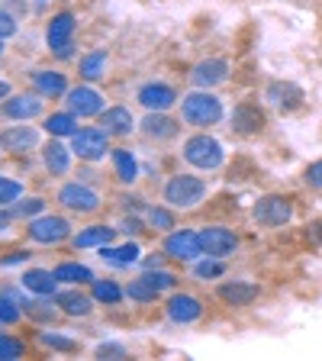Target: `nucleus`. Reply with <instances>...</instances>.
I'll return each instance as SVG.
<instances>
[{
  "instance_id": "f704fd0d",
  "label": "nucleus",
  "mask_w": 322,
  "mask_h": 361,
  "mask_svg": "<svg viewBox=\"0 0 322 361\" xmlns=\"http://www.w3.org/2000/svg\"><path fill=\"white\" fill-rule=\"evenodd\" d=\"M126 293H129V300H135V303H155V297H158V290H155V287H151L149 281H142V278L129 281Z\"/></svg>"
},
{
  "instance_id": "37998d69",
  "label": "nucleus",
  "mask_w": 322,
  "mask_h": 361,
  "mask_svg": "<svg viewBox=\"0 0 322 361\" xmlns=\"http://www.w3.org/2000/svg\"><path fill=\"white\" fill-rule=\"evenodd\" d=\"M303 180H306L313 190H322V161H313V165H306V171H303Z\"/></svg>"
},
{
  "instance_id": "2eb2a0df",
  "label": "nucleus",
  "mask_w": 322,
  "mask_h": 361,
  "mask_svg": "<svg viewBox=\"0 0 322 361\" xmlns=\"http://www.w3.org/2000/svg\"><path fill=\"white\" fill-rule=\"evenodd\" d=\"M135 100L145 106V110H171L178 104V90L171 84H161V81H151V84H142Z\"/></svg>"
},
{
  "instance_id": "4c0bfd02",
  "label": "nucleus",
  "mask_w": 322,
  "mask_h": 361,
  "mask_svg": "<svg viewBox=\"0 0 322 361\" xmlns=\"http://www.w3.org/2000/svg\"><path fill=\"white\" fill-rule=\"evenodd\" d=\"M142 281H149V284L155 287L158 293H161V290H171V287L178 284V278H174V274H168V271H158V268H149V271H145Z\"/></svg>"
},
{
  "instance_id": "864d4df0",
  "label": "nucleus",
  "mask_w": 322,
  "mask_h": 361,
  "mask_svg": "<svg viewBox=\"0 0 322 361\" xmlns=\"http://www.w3.org/2000/svg\"><path fill=\"white\" fill-rule=\"evenodd\" d=\"M0 55H4V39H0Z\"/></svg>"
},
{
  "instance_id": "8fccbe9b",
  "label": "nucleus",
  "mask_w": 322,
  "mask_h": 361,
  "mask_svg": "<svg viewBox=\"0 0 322 361\" xmlns=\"http://www.w3.org/2000/svg\"><path fill=\"white\" fill-rule=\"evenodd\" d=\"M149 268H161V255H155V258H145V271Z\"/></svg>"
},
{
  "instance_id": "7ed1b4c3",
  "label": "nucleus",
  "mask_w": 322,
  "mask_h": 361,
  "mask_svg": "<svg viewBox=\"0 0 322 361\" xmlns=\"http://www.w3.org/2000/svg\"><path fill=\"white\" fill-rule=\"evenodd\" d=\"M206 197V180L197 174H174L165 184V203L178 207V210H190Z\"/></svg>"
},
{
  "instance_id": "0eeeda50",
  "label": "nucleus",
  "mask_w": 322,
  "mask_h": 361,
  "mask_svg": "<svg viewBox=\"0 0 322 361\" xmlns=\"http://www.w3.org/2000/svg\"><path fill=\"white\" fill-rule=\"evenodd\" d=\"M197 235H200L203 255L225 258V255H233L235 248H239V235H235L233 229H225V226H203Z\"/></svg>"
},
{
  "instance_id": "58836bf2",
  "label": "nucleus",
  "mask_w": 322,
  "mask_h": 361,
  "mask_svg": "<svg viewBox=\"0 0 322 361\" xmlns=\"http://www.w3.org/2000/svg\"><path fill=\"white\" fill-rule=\"evenodd\" d=\"M42 210H45L42 197H26V200L20 197V203L13 207V213H10V216H23V219H26V216H39Z\"/></svg>"
},
{
  "instance_id": "f3484780",
  "label": "nucleus",
  "mask_w": 322,
  "mask_h": 361,
  "mask_svg": "<svg viewBox=\"0 0 322 361\" xmlns=\"http://www.w3.org/2000/svg\"><path fill=\"white\" fill-rule=\"evenodd\" d=\"M165 310H168V319H171V323H180V326L197 323L203 316V303L197 300L194 293H174Z\"/></svg>"
},
{
  "instance_id": "4468645a",
  "label": "nucleus",
  "mask_w": 322,
  "mask_h": 361,
  "mask_svg": "<svg viewBox=\"0 0 322 361\" xmlns=\"http://www.w3.org/2000/svg\"><path fill=\"white\" fill-rule=\"evenodd\" d=\"M178 126L180 123L171 120L165 110H149V116L139 123V129H142V135L149 142H168V139H174V135H178Z\"/></svg>"
},
{
  "instance_id": "dca6fc26",
  "label": "nucleus",
  "mask_w": 322,
  "mask_h": 361,
  "mask_svg": "<svg viewBox=\"0 0 322 361\" xmlns=\"http://www.w3.org/2000/svg\"><path fill=\"white\" fill-rule=\"evenodd\" d=\"M225 78H229V61H225V59L197 61L194 71H190V81H194V87H203V90H210V87H216V84H223Z\"/></svg>"
},
{
  "instance_id": "a18cd8bd",
  "label": "nucleus",
  "mask_w": 322,
  "mask_h": 361,
  "mask_svg": "<svg viewBox=\"0 0 322 361\" xmlns=\"http://www.w3.org/2000/svg\"><path fill=\"white\" fill-rule=\"evenodd\" d=\"M13 32H16V20H13V13L0 10V39H10Z\"/></svg>"
},
{
  "instance_id": "3c124183",
  "label": "nucleus",
  "mask_w": 322,
  "mask_h": 361,
  "mask_svg": "<svg viewBox=\"0 0 322 361\" xmlns=\"http://www.w3.org/2000/svg\"><path fill=\"white\" fill-rule=\"evenodd\" d=\"M7 97H10V84L0 81V100H7Z\"/></svg>"
},
{
  "instance_id": "09e8293b",
  "label": "nucleus",
  "mask_w": 322,
  "mask_h": 361,
  "mask_svg": "<svg viewBox=\"0 0 322 361\" xmlns=\"http://www.w3.org/2000/svg\"><path fill=\"white\" fill-rule=\"evenodd\" d=\"M7 229H10V213L0 210V233H7Z\"/></svg>"
},
{
  "instance_id": "6e6552de",
  "label": "nucleus",
  "mask_w": 322,
  "mask_h": 361,
  "mask_svg": "<svg viewBox=\"0 0 322 361\" xmlns=\"http://www.w3.org/2000/svg\"><path fill=\"white\" fill-rule=\"evenodd\" d=\"M71 235V223L65 216H36L30 223V239L39 242V245H58Z\"/></svg>"
},
{
  "instance_id": "f257e3e1",
  "label": "nucleus",
  "mask_w": 322,
  "mask_h": 361,
  "mask_svg": "<svg viewBox=\"0 0 322 361\" xmlns=\"http://www.w3.org/2000/svg\"><path fill=\"white\" fill-rule=\"evenodd\" d=\"M180 116L190 123V126H216L223 120V100L210 90H190L187 97L180 100Z\"/></svg>"
},
{
  "instance_id": "393cba45",
  "label": "nucleus",
  "mask_w": 322,
  "mask_h": 361,
  "mask_svg": "<svg viewBox=\"0 0 322 361\" xmlns=\"http://www.w3.org/2000/svg\"><path fill=\"white\" fill-rule=\"evenodd\" d=\"M26 290L39 293V297H52L55 287H58V278H55V271H42V268H30L26 274H23L20 281Z\"/></svg>"
},
{
  "instance_id": "c03bdc74",
  "label": "nucleus",
  "mask_w": 322,
  "mask_h": 361,
  "mask_svg": "<svg viewBox=\"0 0 322 361\" xmlns=\"http://www.w3.org/2000/svg\"><path fill=\"white\" fill-rule=\"evenodd\" d=\"M97 358H126V348L116 345V342H104L97 348Z\"/></svg>"
},
{
  "instance_id": "39448f33",
  "label": "nucleus",
  "mask_w": 322,
  "mask_h": 361,
  "mask_svg": "<svg viewBox=\"0 0 322 361\" xmlns=\"http://www.w3.org/2000/svg\"><path fill=\"white\" fill-rule=\"evenodd\" d=\"M71 152H75L81 161H100V158L110 152V133L104 126H87V129H78L71 135Z\"/></svg>"
},
{
  "instance_id": "f03ea898",
  "label": "nucleus",
  "mask_w": 322,
  "mask_h": 361,
  "mask_svg": "<svg viewBox=\"0 0 322 361\" xmlns=\"http://www.w3.org/2000/svg\"><path fill=\"white\" fill-rule=\"evenodd\" d=\"M184 161L194 165V168H200V171H216V168L225 161V152L213 135L197 133L184 142Z\"/></svg>"
},
{
  "instance_id": "b1692460",
  "label": "nucleus",
  "mask_w": 322,
  "mask_h": 361,
  "mask_svg": "<svg viewBox=\"0 0 322 361\" xmlns=\"http://www.w3.org/2000/svg\"><path fill=\"white\" fill-rule=\"evenodd\" d=\"M32 87L42 97H65L68 94V78L61 71H32Z\"/></svg>"
},
{
  "instance_id": "7c9ffc66",
  "label": "nucleus",
  "mask_w": 322,
  "mask_h": 361,
  "mask_svg": "<svg viewBox=\"0 0 322 361\" xmlns=\"http://www.w3.org/2000/svg\"><path fill=\"white\" fill-rule=\"evenodd\" d=\"M123 293H126V290H123V287L116 284V281H106V278H104V281H97V278L90 281V297H94L97 303L116 307V303L123 300Z\"/></svg>"
},
{
  "instance_id": "9d476101",
  "label": "nucleus",
  "mask_w": 322,
  "mask_h": 361,
  "mask_svg": "<svg viewBox=\"0 0 322 361\" xmlns=\"http://www.w3.org/2000/svg\"><path fill=\"white\" fill-rule=\"evenodd\" d=\"M165 255L174 262H197L203 255L200 235L190 233V229H180V233H168L165 239Z\"/></svg>"
},
{
  "instance_id": "c756f323",
  "label": "nucleus",
  "mask_w": 322,
  "mask_h": 361,
  "mask_svg": "<svg viewBox=\"0 0 322 361\" xmlns=\"http://www.w3.org/2000/svg\"><path fill=\"white\" fill-rule=\"evenodd\" d=\"M55 278H58V284H90V281H94V271L78 262H61L58 268H55Z\"/></svg>"
},
{
  "instance_id": "603ef678",
  "label": "nucleus",
  "mask_w": 322,
  "mask_h": 361,
  "mask_svg": "<svg viewBox=\"0 0 322 361\" xmlns=\"http://www.w3.org/2000/svg\"><path fill=\"white\" fill-rule=\"evenodd\" d=\"M309 229H313V235L322 242V223H313V226H309Z\"/></svg>"
},
{
  "instance_id": "a211bd4d",
  "label": "nucleus",
  "mask_w": 322,
  "mask_h": 361,
  "mask_svg": "<svg viewBox=\"0 0 322 361\" xmlns=\"http://www.w3.org/2000/svg\"><path fill=\"white\" fill-rule=\"evenodd\" d=\"M264 110L258 104H252V100H245V104H239L233 110V129L239 135H255L264 129Z\"/></svg>"
},
{
  "instance_id": "20e7f679",
  "label": "nucleus",
  "mask_w": 322,
  "mask_h": 361,
  "mask_svg": "<svg viewBox=\"0 0 322 361\" xmlns=\"http://www.w3.org/2000/svg\"><path fill=\"white\" fill-rule=\"evenodd\" d=\"M252 216H255L258 226L278 229V226H287L293 219V203H290V197H284V194H264L255 200Z\"/></svg>"
},
{
  "instance_id": "aec40b11",
  "label": "nucleus",
  "mask_w": 322,
  "mask_h": 361,
  "mask_svg": "<svg viewBox=\"0 0 322 361\" xmlns=\"http://www.w3.org/2000/svg\"><path fill=\"white\" fill-rule=\"evenodd\" d=\"M39 145V133L32 126H10L0 133V149H7V152H30Z\"/></svg>"
},
{
  "instance_id": "e433bc0d",
  "label": "nucleus",
  "mask_w": 322,
  "mask_h": 361,
  "mask_svg": "<svg viewBox=\"0 0 322 361\" xmlns=\"http://www.w3.org/2000/svg\"><path fill=\"white\" fill-rule=\"evenodd\" d=\"M20 316H23V303H16L10 293H0V326L20 323Z\"/></svg>"
},
{
  "instance_id": "2f4dec72",
  "label": "nucleus",
  "mask_w": 322,
  "mask_h": 361,
  "mask_svg": "<svg viewBox=\"0 0 322 361\" xmlns=\"http://www.w3.org/2000/svg\"><path fill=\"white\" fill-rule=\"evenodd\" d=\"M104 68H106V52L104 49H97V52H90L81 59V68H78V75L84 78V81H100L104 78Z\"/></svg>"
},
{
  "instance_id": "9b49d317",
  "label": "nucleus",
  "mask_w": 322,
  "mask_h": 361,
  "mask_svg": "<svg viewBox=\"0 0 322 361\" xmlns=\"http://www.w3.org/2000/svg\"><path fill=\"white\" fill-rule=\"evenodd\" d=\"M42 113V94H10L4 104H0V116L7 120H32Z\"/></svg>"
},
{
  "instance_id": "a19ab883",
  "label": "nucleus",
  "mask_w": 322,
  "mask_h": 361,
  "mask_svg": "<svg viewBox=\"0 0 322 361\" xmlns=\"http://www.w3.org/2000/svg\"><path fill=\"white\" fill-rule=\"evenodd\" d=\"M39 342H42V345H49V348H55V352H78L75 338L55 336V332H42V336H39Z\"/></svg>"
},
{
  "instance_id": "72a5a7b5",
  "label": "nucleus",
  "mask_w": 322,
  "mask_h": 361,
  "mask_svg": "<svg viewBox=\"0 0 322 361\" xmlns=\"http://www.w3.org/2000/svg\"><path fill=\"white\" fill-rule=\"evenodd\" d=\"M23 313L30 316V319H36V323H52L55 316H58V310L49 307L45 300H26L23 303Z\"/></svg>"
},
{
  "instance_id": "bb28decb",
  "label": "nucleus",
  "mask_w": 322,
  "mask_h": 361,
  "mask_svg": "<svg viewBox=\"0 0 322 361\" xmlns=\"http://www.w3.org/2000/svg\"><path fill=\"white\" fill-rule=\"evenodd\" d=\"M139 255H142V252H139V245H135V242H126V245H104L100 248V258H104L106 264H113V268H129V264H135L139 262Z\"/></svg>"
},
{
  "instance_id": "423d86ee",
  "label": "nucleus",
  "mask_w": 322,
  "mask_h": 361,
  "mask_svg": "<svg viewBox=\"0 0 322 361\" xmlns=\"http://www.w3.org/2000/svg\"><path fill=\"white\" fill-rule=\"evenodd\" d=\"M45 39H49V49L58 59H71V49H75V13H68V10L55 13L52 23H49Z\"/></svg>"
},
{
  "instance_id": "5701e85b",
  "label": "nucleus",
  "mask_w": 322,
  "mask_h": 361,
  "mask_svg": "<svg viewBox=\"0 0 322 361\" xmlns=\"http://www.w3.org/2000/svg\"><path fill=\"white\" fill-rule=\"evenodd\" d=\"M100 126L110 135H129L135 129V120L129 113V106H110V110L100 113Z\"/></svg>"
},
{
  "instance_id": "a878e982",
  "label": "nucleus",
  "mask_w": 322,
  "mask_h": 361,
  "mask_svg": "<svg viewBox=\"0 0 322 361\" xmlns=\"http://www.w3.org/2000/svg\"><path fill=\"white\" fill-rule=\"evenodd\" d=\"M113 239H116V229H110V226H87L71 242H75V248H104Z\"/></svg>"
},
{
  "instance_id": "412c9836",
  "label": "nucleus",
  "mask_w": 322,
  "mask_h": 361,
  "mask_svg": "<svg viewBox=\"0 0 322 361\" xmlns=\"http://www.w3.org/2000/svg\"><path fill=\"white\" fill-rule=\"evenodd\" d=\"M71 155H75V152L68 149L58 135H52V142L42 149V161L52 174H68V168H71Z\"/></svg>"
},
{
  "instance_id": "4be33fe9",
  "label": "nucleus",
  "mask_w": 322,
  "mask_h": 361,
  "mask_svg": "<svg viewBox=\"0 0 322 361\" xmlns=\"http://www.w3.org/2000/svg\"><path fill=\"white\" fill-rule=\"evenodd\" d=\"M94 303L97 300H94L90 293H81V290H61L58 297H55V307H58L65 316H90Z\"/></svg>"
},
{
  "instance_id": "1a4fd4ad",
  "label": "nucleus",
  "mask_w": 322,
  "mask_h": 361,
  "mask_svg": "<svg viewBox=\"0 0 322 361\" xmlns=\"http://www.w3.org/2000/svg\"><path fill=\"white\" fill-rule=\"evenodd\" d=\"M58 203L71 213H94L100 207V197H97V190H90L87 184L71 180V184H65V188L58 190Z\"/></svg>"
},
{
  "instance_id": "ddd939ff",
  "label": "nucleus",
  "mask_w": 322,
  "mask_h": 361,
  "mask_svg": "<svg viewBox=\"0 0 322 361\" xmlns=\"http://www.w3.org/2000/svg\"><path fill=\"white\" fill-rule=\"evenodd\" d=\"M264 100H268L271 106H278V110L290 113L297 110V106H303V90L297 87L293 81H271L268 87H264Z\"/></svg>"
},
{
  "instance_id": "de8ad7c7",
  "label": "nucleus",
  "mask_w": 322,
  "mask_h": 361,
  "mask_svg": "<svg viewBox=\"0 0 322 361\" xmlns=\"http://www.w3.org/2000/svg\"><path fill=\"white\" fill-rule=\"evenodd\" d=\"M123 233L139 235V233H142V223H139V219H132V216H126V219H123Z\"/></svg>"
},
{
  "instance_id": "ea45409f",
  "label": "nucleus",
  "mask_w": 322,
  "mask_h": 361,
  "mask_svg": "<svg viewBox=\"0 0 322 361\" xmlns=\"http://www.w3.org/2000/svg\"><path fill=\"white\" fill-rule=\"evenodd\" d=\"M20 197H23V184H20V180L4 178V174H0V207H4V203H16Z\"/></svg>"
},
{
  "instance_id": "79ce46f5",
  "label": "nucleus",
  "mask_w": 322,
  "mask_h": 361,
  "mask_svg": "<svg viewBox=\"0 0 322 361\" xmlns=\"http://www.w3.org/2000/svg\"><path fill=\"white\" fill-rule=\"evenodd\" d=\"M23 358V342L13 336H0V361H16Z\"/></svg>"
},
{
  "instance_id": "473e14b6",
  "label": "nucleus",
  "mask_w": 322,
  "mask_h": 361,
  "mask_svg": "<svg viewBox=\"0 0 322 361\" xmlns=\"http://www.w3.org/2000/svg\"><path fill=\"white\" fill-rule=\"evenodd\" d=\"M194 274L200 281H210V278H223L225 274V264H223V258H213V255H206L203 262H194Z\"/></svg>"
},
{
  "instance_id": "6ab92c4d",
  "label": "nucleus",
  "mask_w": 322,
  "mask_h": 361,
  "mask_svg": "<svg viewBox=\"0 0 322 361\" xmlns=\"http://www.w3.org/2000/svg\"><path fill=\"white\" fill-rule=\"evenodd\" d=\"M216 297L229 307H248L258 297V287L252 281H225V284L216 287Z\"/></svg>"
},
{
  "instance_id": "f8f14e48",
  "label": "nucleus",
  "mask_w": 322,
  "mask_h": 361,
  "mask_svg": "<svg viewBox=\"0 0 322 361\" xmlns=\"http://www.w3.org/2000/svg\"><path fill=\"white\" fill-rule=\"evenodd\" d=\"M65 104L68 110L75 113V116H100L104 113V97H100L94 87H87V84H81V87H68L65 94Z\"/></svg>"
},
{
  "instance_id": "c85d7f7f",
  "label": "nucleus",
  "mask_w": 322,
  "mask_h": 361,
  "mask_svg": "<svg viewBox=\"0 0 322 361\" xmlns=\"http://www.w3.org/2000/svg\"><path fill=\"white\" fill-rule=\"evenodd\" d=\"M42 129L49 135H58V139H71V135L78 133V116L71 110H65V113H52V116H45V123H42Z\"/></svg>"
},
{
  "instance_id": "cd10ccee",
  "label": "nucleus",
  "mask_w": 322,
  "mask_h": 361,
  "mask_svg": "<svg viewBox=\"0 0 322 361\" xmlns=\"http://www.w3.org/2000/svg\"><path fill=\"white\" fill-rule=\"evenodd\" d=\"M110 158H113V168H116V178L123 184H132L139 178V161H135V155L129 149H110Z\"/></svg>"
},
{
  "instance_id": "49530a36",
  "label": "nucleus",
  "mask_w": 322,
  "mask_h": 361,
  "mask_svg": "<svg viewBox=\"0 0 322 361\" xmlns=\"http://www.w3.org/2000/svg\"><path fill=\"white\" fill-rule=\"evenodd\" d=\"M30 258V252H10L7 258H0V268H10V264H23Z\"/></svg>"
},
{
  "instance_id": "c9c22d12",
  "label": "nucleus",
  "mask_w": 322,
  "mask_h": 361,
  "mask_svg": "<svg viewBox=\"0 0 322 361\" xmlns=\"http://www.w3.org/2000/svg\"><path fill=\"white\" fill-rule=\"evenodd\" d=\"M145 219H149V226L151 229H158V233H171L174 229V213L165 210V207H149Z\"/></svg>"
}]
</instances>
